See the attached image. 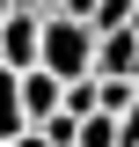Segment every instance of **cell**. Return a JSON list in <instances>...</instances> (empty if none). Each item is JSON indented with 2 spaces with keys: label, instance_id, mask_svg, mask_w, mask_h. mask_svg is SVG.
Returning <instances> with one entry per match:
<instances>
[{
  "label": "cell",
  "instance_id": "1",
  "mask_svg": "<svg viewBox=\"0 0 139 147\" xmlns=\"http://www.w3.org/2000/svg\"><path fill=\"white\" fill-rule=\"evenodd\" d=\"M37 66H51L59 81H73V74H95V22L81 15H44V37H37Z\"/></svg>",
  "mask_w": 139,
  "mask_h": 147
},
{
  "label": "cell",
  "instance_id": "2",
  "mask_svg": "<svg viewBox=\"0 0 139 147\" xmlns=\"http://www.w3.org/2000/svg\"><path fill=\"white\" fill-rule=\"evenodd\" d=\"M37 37H44V15L15 0L0 15V66H37Z\"/></svg>",
  "mask_w": 139,
  "mask_h": 147
},
{
  "label": "cell",
  "instance_id": "3",
  "mask_svg": "<svg viewBox=\"0 0 139 147\" xmlns=\"http://www.w3.org/2000/svg\"><path fill=\"white\" fill-rule=\"evenodd\" d=\"M95 74H124V81H139V30L124 22V30H95Z\"/></svg>",
  "mask_w": 139,
  "mask_h": 147
},
{
  "label": "cell",
  "instance_id": "4",
  "mask_svg": "<svg viewBox=\"0 0 139 147\" xmlns=\"http://www.w3.org/2000/svg\"><path fill=\"white\" fill-rule=\"evenodd\" d=\"M59 88H66V81H59L51 66H15V96H22V118H29V125L59 110Z\"/></svg>",
  "mask_w": 139,
  "mask_h": 147
},
{
  "label": "cell",
  "instance_id": "5",
  "mask_svg": "<svg viewBox=\"0 0 139 147\" xmlns=\"http://www.w3.org/2000/svg\"><path fill=\"white\" fill-rule=\"evenodd\" d=\"M73 147H117V110H88L73 125Z\"/></svg>",
  "mask_w": 139,
  "mask_h": 147
},
{
  "label": "cell",
  "instance_id": "6",
  "mask_svg": "<svg viewBox=\"0 0 139 147\" xmlns=\"http://www.w3.org/2000/svg\"><path fill=\"white\" fill-rule=\"evenodd\" d=\"M29 118H22V96H15V66H0V140L7 132H22Z\"/></svg>",
  "mask_w": 139,
  "mask_h": 147
},
{
  "label": "cell",
  "instance_id": "7",
  "mask_svg": "<svg viewBox=\"0 0 139 147\" xmlns=\"http://www.w3.org/2000/svg\"><path fill=\"white\" fill-rule=\"evenodd\" d=\"M95 30H124V22H132V0H95Z\"/></svg>",
  "mask_w": 139,
  "mask_h": 147
},
{
  "label": "cell",
  "instance_id": "8",
  "mask_svg": "<svg viewBox=\"0 0 139 147\" xmlns=\"http://www.w3.org/2000/svg\"><path fill=\"white\" fill-rule=\"evenodd\" d=\"M7 147H51V140H44L37 125H22V132H7Z\"/></svg>",
  "mask_w": 139,
  "mask_h": 147
},
{
  "label": "cell",
  "instance_id": "9",
  "mask_svg": "<svg viewBox=\"0 0 139 147\" xmlns=\"http://www.w3.org/2000/svg\"><path fill=\"white\" fill-rule=\"evenodd\" d=\"M59 7H66V15H81V22L95 15V0H59Z\"/></svg>",
  "mask_w": 139,
  "mask_h": 147
},
{
  "label": "cell",
  "instance_id": "10",
  "mask_svg": "<svg viewBox=\"0 0 139 147\" xmlns=\"http://www.w3.org/2000/svg\"><path fill=\"white\" fill-rule=\"evenodd\" d=\"M22 7H37V15H59V0H22Z\"/></svg>",
  "mask_w": 139,
  "mask_h": 147
},
{
  "label": "cell",
  "instance_id": "11",
  "mask_svg": "<svg viewBox=\"0 0 139 147\" xmlns=\"http://www.w3.org/2000/svg\"><path fill=\"white\" fill-rule=\"evenodd\" d=\"M7 7H15V0H0V15H7Z\"/></svg>",
  "mask_w": 139,
  "mask_h": 147
},
{
  "label": "cell",
  "instance_id": "12",
  "mask_svg": "<svg viewBox=\"0 0 139 147\" xmlns=\"http://www.w3.org/2000/svg\"><path fill=\"white\" fill-rule=\"evenodd\" d=\"M0 147H7V140H0Z\"/></svg>",
  "mask_w": 139,
  "mask_h": 147
}]
</instances>
